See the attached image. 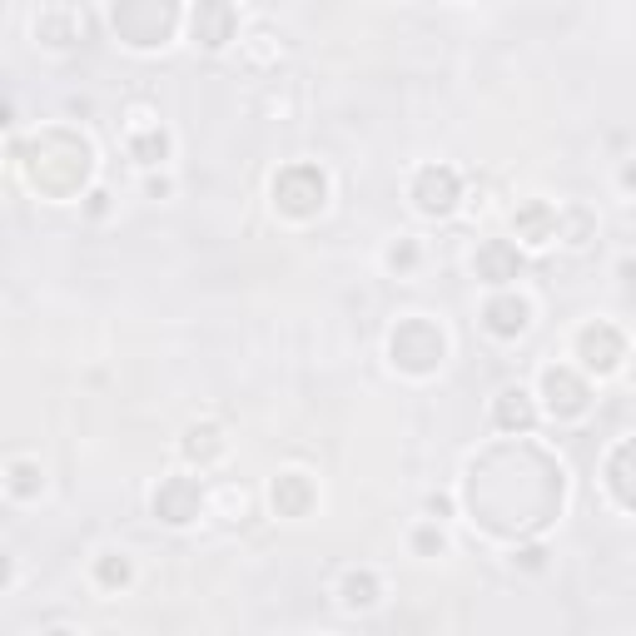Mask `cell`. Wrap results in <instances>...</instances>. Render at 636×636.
<instances>
[{
    "label": "cell",
    "instance_id": "obj_3",
    "mask_svg": "<svg viewBox=\"0 0 636 636\" xmlns=\"http://www.w3.org/2000/svg\"><path fill=\"white\" fill-rule=\"evenodd\" d=\"M452 199H458V174H452V169H422L418 204L428 209V214H442V209H452Z\"/></svg>",
    "mask_w": 636,
    "mask_h": 636
},
{
    "label": "cell",
    "instance_id": "obj_2",
    "mask_svg": "<svg viewBox=\"0 0 636 636\" xmlns=\"http://www.w3.org/2000/svg\"><path fill=\"white\" fill-rule=\"evenodd\" d=\"M154 507H159V517H164V522H189V517H194V507H199V487L189 482V477H174V482L159 487Z\"/></svg>",
    "mask_w": 636,
    "mask_h": 636
},
{
    "label": "cell",
    "instance_id": "obj_9",
    "mask_svg": "<svg viewBox=\"0 0 636 636\" xmlns=\"http://www.w3.org/2000/svg\"><path fill=\"white\" fill-rule=\"evenodd\" d=\"M348 601H353V607H368V601H373V577H348Z\"/></svg>",
    "mask_w": 636,
    "mask_h": 636
},
{
    "label": "cell",
    "instance_id": "obj_5",
    "mask_svg": "<svg viewBox=\"0 0 636 636\" xmlns=\"http://www.w3.org/2000/svg\"><path fill=\"white\" fill-rule=\"evenodd\" d=\"M477 269H482L492 283L517 279V249H507V243H487V249L477 253Z\"/></svg>",
    "mask_w": 636,
    "mask_h": 636
},
{
    "label": "cell",
    "instance_id": "obj_6",
    "mask_svg": "<svg viewBox=\"0 0 636 636\" xmlns=\"http://www.w3.org/2000/svg\"><path fill=\"white\" fill-rule=\"evenodd\" d=\"M581 353H587L591 368H611V363H617V353H621V343H617V333H611V328H587Z\"/></svg>",
    "mask_w": 636,
    "mask_h": 636
},
{
    "label": "cell",
    "instance_id": "obj_10",
    "mask_svg": "<svg viewBox=\"0 0 636 636\" xmlns=\"http://www.w3.org/2000/svg\"><path fill=\"white\" fill-rule=\"evenodd\" d=\"M100 577H104V581H124V561H120V567H114V561H104Z\"/></svg>",
    "mask_w": 636,
    "mask_h": 636
},
{
    "label": "cell",
    "instance_id": "obj_7",
    "mask_svg": "<svg viewBox=\"0 0 636 636\" xmlns=\"http://www.w3.org/2000/svg\"><path fill=\"white\" fill-rule=\"evenodd\" d=\"M487 323H492V333H522L527 309L517 299H502V303H492V309H487Z\"/></svg>",
    "mask_w": 636,
    "mask_h": 636
},
{
    "label": "cell",
    "instance_id": "obj_1",
    "mask_svg": "<svg viewBox=\"0 0 636 636\" xmlns=\"http://www.w3.org/2000/svg\"><path fill=\"white\" fill-rule=\"evenodd\" d=\"M279 199L283 209H293V214H309V209L323 204V174L318 169H289V174L279 179Z\"/></svg>",
    "mask_w": 636,
    "mask_h": 636
},
{
    "label": "cell",
    "instance_id": "obj_4",
    "mask_svg": "<svg viewBox=\"0 0 636 636\" xmlns=\"http://www.w3.org/2000/svg\"><path fill=\"white\" fill-rule=\"evenodd\" d=\"M229 25H234V15H229V5H219V0H204L194 15V35L204 40V45H224L229 40Z\"/></svg>",
    "mask_w": 636,
    "mask_h": 636
},
{
    "label": "cell",
    "instance_id": "obj_8",
    "mask_svg": "<svg viewBox=\"0 0 636 636\" xmlns=\"http://www.w3.org/2000/svg\"><path fill=\"white\" fill-rule=\"evenodd\" d=\"M507 402H502V412H497V418H502V428H532V408H527L522 402V393H502Z\"/></svg>",
    "mask_w": 636,
    "mask_h": 636
}]
</instances>
